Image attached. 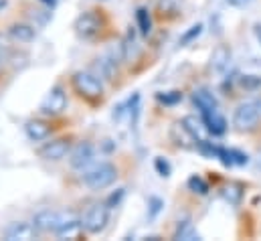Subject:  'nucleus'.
I'll list each match as a JSON object with an SVG mask.
<instances>
[{
  "instance_id": "1",
  "label": "nucleus",
  "mask_w": 261,
  "mask_h": 241,
  "mask_svg": "<svg viewBox=\"0 0 261 241\" xmlns=\"http://www.w3.org/2000/svg\"><path fill=\"white\" fill-rule=\"evenodd\" d=\"M116 179H118V168L112 162H99L83 175L85 186L91 190H103V188L112 186Z\"/></svg>"
},
{
  "instance_id": "2",
  "label": "nucleus",
  "mask_w": 261,
  "mask_h": 241,
  "mask_svg": "<svg viewBox=\"0 0 261 241\" xmlns=\"http://www.w3.org/2000/svg\"><path fill=\"white\" fill-rule=\"evenodd\" d=\"M261 118V100H247L241 102L233 112V126L239 132L253 130Z\"/></svg>"
},
{
  "instance_id": "3",
  "label": "nucleus",
  "mask_w": 261,
  "mask_h": 241,
  "mask_svg": "<svg viewBox=\"0 0 261 241\" xmlns=\"http://www.w3.org/2000/svg\"><path fill=\"white\" fill-rule=\"evenodd\" d=\"M73 85H75V89L83 98H89V100H97L103 93V81H101V77L95 75V73H91V71H77L73 75Z\"/></svg>"
},
{
  "instance_id": "4",
  "label": "nucleus",
  "mask_w": 261,
  "mask_h": 241,
  "mask_svg": "<svg viewBox=\"0 0 261 241\" xmlns=\"http://www.w3.org/2000/svg\"><path fill=\"white\" fill-rule=\"evenodd\" d=\"M108 223H110V207H108L106 203L89 207L87 213H85L83 219H81L83 229H85L87 233H91V235L101 233V231L108 227Z\"/></svg>"
},
{
  "instance_id": "5",
  "label": "nucleus",
  "mask_w": 261,
  "mask_h": 241,
  "mask_svg": "<svg viewBox=\"0 0 261 241\" xmlns=\"http://www.w3.org/2000/svg\"><path fill=\"white\" fill-rule=\"evenodd\" d=\"M41 114L43 116H61L67 110V93L63 91L61 85H55L47 98L41 102Z\"/></svg>"
},
{
  "instance_id": "6",
  "label": "nucleus",
  "mask_w": 261,
  "mask_h": 241,
  "mask_svg": "<svg viewBox=\"0 0 261 241\" xmlns=\"http://www.w3.org/2000/svg\"><path fill=\"white\" fill-rule=\"evenodd\" d=\"M95 158V148L91 142H79L75 148H71L69 152V162L75 171H83L87 168Z\"/></svg>"
},
{
  "instance_id": "7",
  "label": "nucleus",
  "mask_w": 261,
  "mask_h": 241,
  "mask_svg": "<svg viewBox=\"0 0 261 241\" xmlns=\"http://www.w3.org/2000/svg\"><path fill=\"white\" fill-rule=\"evenodd\" d=\"M101 31V18L95 12H83L77 20H75V33L81 39H93L97 33Z\"/></svg>"
},
{
  "instance_id": "8",
  "label": "nucleus",
  "mask_w": 261,
  "mask_h": 241,
  "mask_svg": "<svg viewBox=\"0 0 261 241\" xmlns=\"http://www.w3.org/2000/svg\"><path fill=\"white\" fill-rule=\"evenodd\" d=\"M59 223H61V213L59 211H51V209L39 211L33 217V225H35V229L39 233H55Z\"/></svg>"
},
{
  "instance_id": "9",
  "label": "nucleus",
  "mask_w": 261,
  "mask_h": 241,
  "mask_svg": "<svg viewBox=\"0 0 261 241\" xmlns=\"http://www.w3.org/2000/svg\"><path fill=\"white\" fill-rule=\"evenodd\" d=\"M69 152H71V142H69L67 138L51 140V142H47V144L39 150L41 158H45V160H53V162L63 160Z\"/></svg>"
},
{
  "instance_id": "10",
  "label": "nucleus",
  "mask_w": 261,
  "mask_h": 241,
  "mask_svg": "<svg viewBox=\"0 0 261 241\" xmlns=\"http://www.w3.org/2000/svg\"><path fill=\"white\" fill-rule=\"evenodd\" d=\"M81 229H83L81 219H79L75 213L69 211V213H61V223H59L55 235H57V237H75Z\"/></svg>"
},
{
  "instance_id": "11",
  "label": "nucleus",
  "mask_w": 261,
  "mask_h": 241,
  "mask_svg": "<svg viewBox=\"0 0 261 241\" xmlns=\"http://www.w3.org/2000/svg\"><path fill=\"white\" fill-rule=\"evenodd\" d=\"M35 233H37L35 225H33V223H24V221L10 223V225L6 227V231H4L6 239H10V241H16V239L29 241V239H33V237H35Z\"/></svg>"
},
{
  "instance_id": "12",
  "label": "nucleus",
  "mask_w": 261,
  "mask_h": 241,
  "mask_svg": "<svg viewBox=\"0 0 261 241\" xmlns=\"http://www.w3.org/2000/svg\"><path fill=\"white\" fill-rule=\"evenodd\" d=\"M193 104L196 106V110H200V114H208V112H215L219 108V102L217 98L213 95V91L200 87L193 93Z\"/></svg>"
},
{
  "instance_id": "13",
  "label": "nucleus",
  "mask_w": 261,
  "mask_h": 241,
  "mask_svg": "<svg viewBox=\"0 0 261 241\" xmlns=\"http://www.w3.org/2000/svg\"><path fill=\"white\" fill-rule=\"evenodd\" d=\"M24 132L29 136V140L33 142H43L51 136V126L43 120H29L24 124Z\"/></svg>"
},
{
  "instance_id": "14",
  "label": "nucleus",
  "mask_w": 261,
  "mask_h": 241,
  "mask_svg": "<svg viewBox=\"0 0 261 241\" xmlns=\"http://www.w3.org/2000/svg\"><path fill=\"white\" fill-rule=\"evenodd\" d=\"M202 124H204L206 132L213 134V136H223L227 132V120L217 110L208 112V114H202Z\"/></svg>"
},
{
  "instance_id": "15",
  "label": "nucleus",
  "mask_w": 261,
  "mask_h": 241,
  "mask_svg": "<svg viewBox=\"0 0 261 241\" xmlns=\"http://www.w3.org/2000/svg\"><path fill=\"white\" fill-rule=\"evenodd\" d=\"M231 63V49L227 45H219L211 55V69L217 73H223Z\"/></svg>"
},
{
  "instance_id": "16",
  "label": "nucleus",
  "mask_w": 261,
  "mask_h": 241,
  "mask_svg": "<svg viewBox=\"0 0 261 241\" xmlns=\"http://www.w3.org/2000/svg\"><path fill=\"white\" fill-rule=\"evenodd\" d=\"M8 35H10L14 41H18V43H31V41H35L37 31H35L33 25L16 22V25H12V27L8 29Z\"/></svg>"
},
{
  "instance_id": "17",
  "label": "nucleus",
  "mask_w": 261,
  "mask_h": 241,
  "mask_svg": "<svg viewBox=\"0 0 261 241\" xmlns=\"http://www.w3.org/2000/svg\"><path fill=\"white\" fill-rule=\"evenodd\" d=\"M174 239L198 241L200 239V235H198V231L195 229V225H193V221H191V219H182V221H178V225H176Z\"/></svg>"
},
{
  "instance_id": "18",
  "label": "nucleus",
  "mask_w": 261,
  "mask_h": 241,
  "mask_svg": "<svg viewBox=\"0 0 261 241\" xmlns=\"http://www.w3.org/2000/svg\"><path fill=\"white\" fill-rule=\"evenodd\" d=\"M182 10V0H158V12L164 18H174Z\"/></svg>"
},
{
  "instance_id": "19",
  "label": "nucleus",
  "mask_w": 261,
  "mask_h": 241,
  "mask_svg": "<svg viewBox=\"0 0 261 241\" xmlns=\"http://www.w3.org/2000/svg\"><path fill=\"white\" fill-rule=\"evenodd\" d=\"M136 22H138V29H140L142 35L152 33V16H150V10L146 6H140L136 10Z\"/></svg>"
},
{
  "instance_id": "20",
  "label": "nucleus",
  "mask_w": 261,
  "mask_h": 241,
  "mask_svg": "<svg viewBox=\"0 0 261 241\" xmlns=\"http://www.w3.org/2000/svg\"><path fill=\"white\" fill-rule=\"evenodd\" d=\"M221 195H223V199H225L227 203H231V205H239V203H241V197H243V190H241V184H237V182H229V184L223 186Z\"/></svg>"
},
{
  "instance_id": "21",
  "label": "nucleus",
  "mask_w": 261,
  "mask_h": 241,
  "mask_svg": "<svg viewBox=\"0 0 261 241\" xmlns=\"http://www.w3.org/2000/svg\"><path fill=\"white\" fill-rule=\"evenodd\" d=\"M182 128H185L187 134H191V138L202 140V122H198L196 118H193V116H187V118L182 120Z\"/></svg>"
},
{
  "instance_id": "22",
  "label": "nucleus",
  "mask_w": 261,
  "mask_h": 241,
  "mask_svg": "<svg viewBox=\"0 0 261 241\" xmlns=\"http://www.w3.org/2000/svg\"><path fill=\"white\" fill-rule=\"evenodd\" d=\"M187 186H189L193 192H198V195H206V192H208V184L202 181L198 175H193V177L189 179V182H187Z\"/></svg>"
},
{
  "instance_id": "23",
  "label": "nucleus",
  "mask_w": 261,
  "mask_h": 241,
  "mask_svg": "<svg viewBox=\"0 0 261 241\" xmlns=\"http://www.w3.org/2000/svg\"><path fill=\"white\" fill-rule=\"evenodd\" d=\"M200 33H202V25H200V22L193 25V27H191V29H189V31H187L182 37H180V47H187L191 41H195Z\"/></svg>"
},
{
  "instance_id": "24",
  "label": "nucleus",
  "mask_w": 261,
  "mask_h": 241,
  "mask_svg": "<svg viewBox=\"0 0 261 241\" xmlns=\"http://www.w3.org/2000/svg\"><path fill=\"white\" fill-rule=\"evenodd\" d=\"M158 100L164 106H176L178 102H182V93L180 91H166V93H158Z\"/></svg>"
},
{
  "instance_id": "25",
  "label": "nucleus",
  "mask_w": 261,
  "mask_h": 241,
  "mask_svg": "<svg viewBox=\"0 0 261 241\" xmlns=\"http://www.w3.org/2000/svg\"><path fill=\"white\" fill-rule=\"evenodd\" d=\"M164 207V201L158 199V197H150L148 199V219H156V215L162 211Z\"/></svg>"
},
{
  "instance_id": "26",
  "label": "nucleus",
  "mask_w": 261,
  "mask_h": 241,
  "mask_svg": "<svg viewBox=\"0 0 261 241\" xmlns=\"http://www.w3.org/2000/svg\"><path fill=\"white\" fill-rule=\"evenodd\" d=\"M154 166H156V171H158V175L160 177H170V173H172V166H170V162L166 160V158H162V156H158L156 160H154Z\"/></svg>"
},
{
  "instance_id": "27",
  "label": "nucleus",
  "mask_w": 261,
  "mask_h": 241,
  "mask_svg": "<svg viewBox=\"0 0 261 241\" xmlns=\"http://www.w3.org/2000/svg\"><path fill=\"white\" fill-rule=\"evenodd\" d=\"M124 195H126V188H118V192H112V195L108 197V201H106V205H108L110 209H114V207H118V205H120V201L124 199Z\"/></svg>"
},
{
  "instance_id": "28",
  "label": "nucleus",
  "mask_w": 261,
  "mask_h": 241,
  "mask_svg": "<svg viewBox=\"0 0 261 241\" xmlns=\"http://www.w3.org/2000/svg\"><path fill=\"white\" fill-rule=\"evenodd\" d=\"M6 53H8V43H6V39H4V37H0V57L4 59V57H6Z\"/></svg>"
},
{
  "instance_id": "29",
  "label": "nucleus",
  "mask_w": 261,
  "mask_h": 241,
  "mask_svg": "<svg viewBox=\"0 0 261 241\" xmlns=\"http://www.w3.org/2000/svg\"><path fill=\"white\" fill-rule=\"evenodd\" d=\"M253 31H255V37H257V41H259V45H261V22H257V25L253 27Z\"/></svg>"
},
{
  "instance_id": "30",
  "label": "nucleus",
  "mask_w": 261,
  "mask_h": 241,
  "mask_svg": "<svg viewBox=\"0 0 261 241\" xmlns=\"http://www.w3.org/2000/svg\"><path fill=\"white\" fill-rule=\"evenodd\" d=\"M227 4H231V6H243V4H247L245 0H227Z\"/></svg>"
},
{
  "instance_id": "31",
  "label": "nucleus",
  "mask_w": 261,
  "mask_h": 241,
  "mask_svg": "<svg viewBox=\"0 0 261 241\" xmlns=\"http://www.w3.org/2000/svg\"><path fill=\"white\" fill-rule=\"evenodd\" d=\"M6 4H8V0H0V10H2V8L6 6Z\"/></svg>"
},
{
  "instance_id": "32",
  "label": "nucleus",
  "mask_w": 261,
  "mask_h": 241,
  "mask_svg": "<svg viewBox=\"0 0 261 241\" xmlns=\"http://www.w3.org/2000/svg\"><path fill=\"white\" fill-rule=\"evenodd\" d=\"M43 2H47V4H55L57 0H43Z\"/></svg>"
},
{
  "instance_id": "33",
  "label": "nucleus",
  "mask_w": 261,
  "mask_h": 241,
  "mask_svg": "<svg viewBox=\"0 0 261 241\" xmlns=\"http://www.w3.org/2000/svg\"><path fill=\"white\" fill-rule=\"evenodd\" d=\"M2 61H4V59H2V57H0V65H2Z\"/></svg>"
},
{
  "instance_id": "34",
  "label": "nucleus",
  "mask_w": 261,
  "mask_h": 241,
  "mask_svg": "<svg viewBox=\"0 0 261 241\" xmlns=\"http://www.w3.org/2000/svg\"><path fill=\"white\" fill-rule=\"evenodd\" d=\"M245 2H251V0H245Z\"/></svg>"
}]
</instances>
